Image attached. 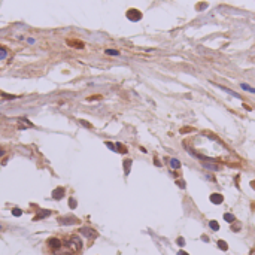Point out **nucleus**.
I'll return each instance as SVG.
<instances>
[{"label": "nucleus", "mask_w": 255, "mask_h": 255, "mask_svg": "<svg viewBox=\"0 0 255 255\" xmlns=\"http://www.w3.org/2000/svg\"><path fill=\"white\" fill-rule=\"evenodd\" d=\"M49 215H51V210L42 209V210H39V212H37V215L33 218V221H40V219H45V218H48Z\"/></svg>", "instance_id": "obj_9"}, {"label": "nucleus", "mask_w": 255, "mask_h": 255, "mask_svg": "<svg viewBox=\"0 0 255 255\" xmlns=\"http://www.w3.org/2000/svg\"><path fill=\"white\" fill-rule=\"evenodd\" d=\"M104 52L107 55H120V51H116V49H106Z\"/></svg>", "instance_id": "obj_23"}, {"label": "nucleus", "mask_w": 255, "mask_h": 255, "mask_svg": "<svg viewBox=\"0 0 255 255\" xmlns=\"http://www.w3.org/2000/svg\"><path fill=\"white\" fill-rule=\"evenodd\" d=\"M170 167H172V169H179V167H180V161L176 160V158H172V160H170Z\"/></svg>", "instance_id": "obj_12"}, {"label": "nucleus", "mask_w": 255, "mask_h": 255, "mask_svg": "<svg viewBox=\"0 0 255 255\" xmlns=\"http://www.w3.org/2000/svg\"><path fill=\"white\" fill-rule=\"evenodd\" d=\"M190 130H191V128H190V127H185V128H180V133H182V134H183V133H190Z\"/></svg>", "instance_id": "obj_28"}, {"label": "nucleus", "mask_w": 255, "mask_h": 255, "mask_svg": "<svg viewBox=\"0 0 255 255\" xmlns=\"http://www.w3.org/2000/svg\"><path fill=\"white\" fill-rule=\"evenodd\" d=\"M78 222H79V219L76 216H61V218H58V224H61V225H73Z\"/></svg>", "instance_id": "obj_3"}, {"label": "nucleus", "mask_w": 255, "mask_h": 255, "mask_svg": "<svg viewBox=\"0 0 255 255\" xmlns=\"http://www.w3.org/2000/svg\"><path fill=\"white\" fill-rule=\"evenodd\" d=\"M242 88H243L245 91H249V93H255V88H252V87H249L248 84H242Z\"/></svg>", "instance_id": "obj_21"}, {"label": "nucleus", "mask_w": 255, "mask_h": 255, "mask_svg": "<svg viewBox=\"0 0 255 255\" xmlns=\"http://www.w3.org/2000/svg\"><path fill=\"white\" fill-rule=\"evenodd\" d=\"M26 127H34L31 121H28V118H20V128H26Z\"/></svg>", "instance_id": "obj_11"}, {"label": "nucleus", "mask_w": 255, "mask_h": 255, "mask_svg": "<svg viewBox=\"0 0 255 255\" xmlns=\"http://www.w3.org/2000/svg\"><path fill=\"white\" fill-rule=\"evenodd\" d=\"M0 230H2V225H0Z\"/></svg>", "instance_id": "obj_32"}, {"label": "nucleus", "mask_w": 255, "mask_h": 255, "mask_svg": "<svg viewBox=\"0 0 255 255\" xmlns=\"http://www.w3.org/2000/svg\"><path fill=\"white\" fill-rule=\"evenodd\" d=\"M130 166H131V160H124V170H126V175L130 173Z\"/></svg>", "instance_id": "obj_14"}, {"label": "nucleus", "mask_w": 255, "mask_h": 255, "mask_svg": "<svg viewBox=\"0 0 255 255\" xmlns=\"http://www.w3.org/2000/svg\"><path fill=\"white\" fill-rule=\"evenodd\" d=\"M79 233H81L84 237H87V239H96V237H97V231L93 230L91 227H81V228H79Z\"/></svg>", "instance_id": "obj_2"}, {"label": "nucleus", "mask_w": 255, "mask_h": 255, "mask_svg": "<svg viewBox=\"0 0 255 255\" xmlns=\"http://www.w3.org/2000/svg\"><path fill=\"white\" fill-rule=\"evenodd\" d=\"M0 96H2V97H5V99H17V96H12V94H5V93H0Z\"/></svg>", "instance_id": "obj_25"}, {"label": "nucleus", "mask_w": 255, "mask_h": 255, "mask_svg": "<svg viewBox=\"0 0 255 255\" xmlns=\"http://www.w3.org/2000/svg\"><path fill=\"white\" fill-rule=\"evenodd\" d=\"M66 43H67L69 46H72V48H76V49H82V48L85 46V43H84L82 40H78V39H67Z\"/></svg>", "instance_id": "obj_7"}, {"label": "nucleus", "mask_w": 255, "mask_h": 255, "mask_svg": "<svg viewBox=\"0 0 255 255\" xmlns=\"http://www.w3.org/2000/svg\"><path fill=\"white\" fill-rule=\"evenodd\" d=\"M6 57H8V51H6V48L0 46V60H3V58H6Z\"/></svg>", "instance_id": "obj_20"}, {"label": "nucleus", "mask_w": 255, "mask_h": 255, "mask_svg": "<svg viewBox=\"0 0 255 255\" xmlns=\"http://www.w3.org/2000/svg\"><path fill=\"white\" fill-rule=\"evenodd\" d=\"M218 246H219V249H222V251H227V249H228V245H227L224 240H218Z\"/></svg>", "instance_id": "obj_16"}, {"label": "nucleus", "mask_w": 255, "mask_h": 255, "mask_svg": "<svg viewBox=\"0 0 255 255\" xmlns=\"http://www.w3.org/2000/svg\"><path fill=\"white\" fill-rule=\"evenodd\" d=\"M251 185H252V186H254V188H255V182H251Z\"/></svg>", "instance_id": "obj_31"}, {"label": "nucleus", "mask_w": 255, "mask_h": 255, "mask_svg": "<svg viewBox=\"0 0 255 255\" xmlns=\"http://www.w3.org/2000/svg\"><path fill=\"white\" fill-rule=\"evenodd\" d=\"M73 252H75V251L66 243V245H61L58 249H55V251H54V255H72Z\"/></svg>", "instance_id": "obj_4"}, {"label": "nucleus", "mask_w": 255, "mask_h": 255, "mask_svg": "<svg viewBox=\"0 0 255 255\" xmlns=\"http://www.w3.org/2000/svg\"><path fill=\"white\" fill-rule=\"evenodd\" d=\"M46 245L51 248L52 251H55V249H58L63 243H61V240H60V239H57V237H49V239L46 240Z\"/></svg>", "instance_id": "obj_6"}, {"label": "nucleus", "mask_w": 255, "mask_h": 255, "mask_svg": "<svg viewBox=\"0 0 255 255\" xmlns=\"http://www.w3.org/2000/svg\"><path fill=\"white\" fill-rule=\"evenodd\" d=\"M5 155V151H3V148H0V157H3Z\"/></svg>", "instance_id": "obj_29"}, {"label": "nucleus", "mask_w": 255, "mask_h": 255, "mask_svg": "<svg viewBox=\"0 0 255 255\" xmlns=\"http://www.w3.org/2000/svg\"><path fill=\"white\" fill-rule=\"evenodd\" d=\"M224 219H225L227 222H233V221H234V215H231V213H225V215H224Z\"/></svg>", "instance_id": "obj_22"}, {"label": "nucleus", "mask_w": 255, "mask_h": 255, "mask_svg": "<svg viewBox=\"0 0 255 255\" xmlns=\"http://www.w3.org/2000/svg\"><path fill=\"white\" fill-rule=\"evenodd\" d=\"M178 255H188V254H186V252H183V251H179Z\"/></svg>", "instance_id": "obj_30"}, {"label": "nucleus", "mask_w": 255, "mask_h": 255, "mask_svg": "<svg viewBox=\"0 0 255 255\" xmlns=\"http://www.w3.org/2000/svg\"><path fill=\"white\" fill-rule=\"evenodd\" d=\"M63 197H64V188L63 186H58V188H55L52 191V199L54 200H61Z\"/></svg>", "instance_id": "obj_8"}, {"label": "nucleus", "mask_w": 255, "mask_h": 255, "mask_svg": "<svg viewBox=\"0 0 255 255\" xmlns=\"http://www.w3.org/2000/svg\"><path fill=\"white\" fill-rule=\"evenodd\" d=\"M79 123H81V124H82L84 127H87V128H93V126H91L90 123H87V121H84V120H81Z\"/></svg>", "instance_id": "obj_26"}, {"label": "nucleus", "mask_w": 255, "mask_h": 255, "mask_svg": "<svg viewBox=\"0 0 255 255\" xmlns=\"http://www.w3.org/2000/svg\"><path fill=\"white\" fill-rule=\"evenodd\" d=\"M104 143H106V146H107L109 149H112V151H116V146H115L112 142H104Z\"/></svg>", "instance_id": "obj_24"}, {"label": "nucleus", "mask_w": 255, "mask_h": 255, "mask_svg": "<svg viewBox=\"0 0 255 255\" xmlns=\"http://www.w3.org/2000/svg\"><path fill=\"white\" fill-rule=\"evenodd\" d=\"M210 202H212L213 204H221L222 202H224V197H222L221 194H216V193H215V194L210 196Z\"/></svg>", "instance_id": "obj_10"}, {"label": "nucleus", "mask_w": 255, "mask_h": 255, "mask_svg": "<svg viewBox=\"0 0 255 255\" xmlns=\"http://www.w3.org/2000/svg\"><path fill=\"white\" fill-rule=\"evenodd\" d=\"M115 146H116V151H118V152H123V154L127 152V148H126V146H124L123 143H116Z\"/></svg>", "instance_id": "obj_15"}, {"label": "nucleus", "mask_w": 255, "mask_h": 255, "mask_svg": "<svg viewBox=\"0 0 255 255\" xmlns=\"http://www.w3.org/2000/svg\"><path fill=\"white\" fill-rule=\"evenodd\" d=\"M178 245H179V246H183V245H185V240H183L182 237H179V239H178Z\"/></svg>", "instance_id": "obj_27"}, {"label": "nucleus", "mask_w": 255, "mask_h": 255, "mask_svg": "<svg viewBox=\"0 0 255 255\" xmlns=\"http://www.w3.org/2000/svg\"><path fill=\"white\" fill-rule=\"evenodd\" d=\"M209 225H210V228L213 230V231H218V230H219V224H218L216 221H210Z\"/></svg>", "instance_id": "obj_18"}, {"label": "nucleus", "mask_w": 255, "mask_h": 255, "mask_svg": "<svg viewBox=\"0 0 255 255\" xmlns=\"http://www.w3.org/2000/svg\"><path fill=\"white\" fill-rule=\"evenodd\" d=\"M67 245L76 252V251H81L82 249V240L78 237V236H72L69 240H67Z\"/></svg>", "instance_id": "obj_1"}, {"label": "nucleus", "mask_w": 255, "mask_h": 255, "mask_svg": "<svg viewBox=\"0 0 255 255\" xmlns=\"http://www.w3.org/2000/svg\"><path fill=\"white\" fill-rule=\"evenodd\" d=\"M76 206H78L76 200H75L73 197H70V199H69V207H70V209H76Z\"/></svg>", "instance_id": "obj_19"}, {"label": "nucleus", "mask_w": 255, "mask_h": 255, "mask_svg": "<svg viewBox=\"0 0 255 255\" xmlns=\"http://www.w3.org/2000/svg\"><path fill=\"white\" fill-rule=\"evenodd\" d=\"M12 215H14V216H21V215H23V210H21L20 207H14V209H12Z\"/></svg>", "instance_id": "obj_17"}, {"label": "nucleus", "mask_w": 255, "mask_h": 255, "mask_svg": "<svg viewBox=\"0 0 255 255\" xmlns=\"http://www.w3.org/2000/svg\"><path fill=\"white\" fill-rule=\"evenodd\" d=\"M204 167H206V169H209V170H213V172L219 170V166H218V164H207V163H206V164H204Z\"/></svg>", "instance_id": "obj_13"}, {"label": "nucleus", "mask_w": 255, "mask_h": 255, "mask_svg": "<svg viewBox=\"0 0 255 255\" xmlns=\"http://www.w3.org/2000/svg\"><path fill=\"white\" fill-rule=\"evenodd\" d=\"M127 18L130 21H139V20H142V12L137 11V9H128Z\"/></svg>", "instance_id": "obj_5"}]
</instances>
